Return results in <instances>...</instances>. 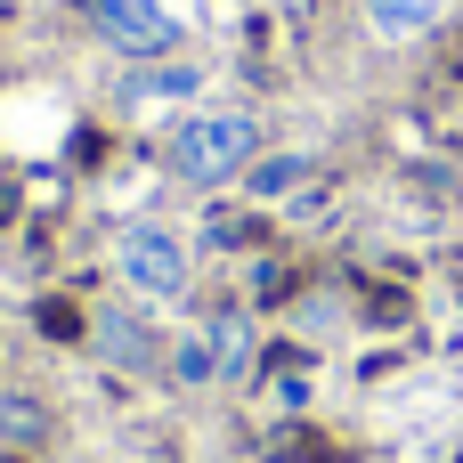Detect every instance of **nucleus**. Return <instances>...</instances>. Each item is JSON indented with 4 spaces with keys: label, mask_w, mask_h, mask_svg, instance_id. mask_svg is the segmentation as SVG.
Masks as SVG:
<instances>
[{
    "label": "nucleus",
    "mask_w": 463,
    "mask_h": 463,
    "mask_svg": "<svg viewBox=\"0 0 463 463\" xmlns=\"http://www.w3.org/2000/svg\"><path fill=\"white\" fill-rule=\"evenodd\" d=\"M252 155H260V122L236 114V106L187 114V122L171 130V171H179L187 187H220V179H236V171H252Z\"/></svg>",
    "instance_id": "f257e3e1"
},
{
    "label": "nucleus",
    "mask_w": 463,
    "mask_h": 463,
    "mask_svg": "<svg viewBox=\"0 0 463 463\" xmlns=\"http://www.w3.org/2000/svg\"><path fill=\"white\" fill-rule=\"evenodd\" d=\"M114 269H122V285L171 301V293H187V236H171V228H155V220H130V228L114 236Z\"/></svg>",
    "instance_id": "f03ea898"
},
{
    "label": "nucleus",
    "mask_w": 463,
    "mask_h": 463,
    "mask_svg": "<svg viewBox=\"0 0 463 463\" xmlns=\"http://www.w3.org/2000/svg\"><path fill=\"white\" fill-rule=\"evenodd\" d=\"M90 8V24L122 49V57H171V41H179V16L163 8V0H81Z\"/></svg>",
    "instance_id": "7ed1b4c3"
},
{
    "label": "nucleus",
    "mask_w": 463,
    "mask_h": 463,
    "mask_svg": "<svg viewBox=\"0 0 463 463\" xmlns=\"http://www.w3.org/2000/svg\"><path fill=\"white\" fill-rule=\"evenodd\" d=\"M203 350H212V374H220V383H236V374L252 366V317H244V309H212Z\"/></svg>",
    "instance_id": "20e7f679"
},
{
    "label": "nucleus",
    "mask_w": 463,
    "mask_h": 463,
    "mask_svg": "<svg viewBox=\"0 0 463 463\" xmlns=\"http://www.w3.org/2000/svg\"><path fill=\"white\" fill-rule=\"evenodd\" d=\"M90 342H98V358H114V366H155V334H146L138 317H122V309H106V317L90 326Z\"/></svg>",
    "instance_id": "39448f33"
},
{
    "label": "nucleus",
    "mask_w": 463,
    "mask_h": 463,
    "mask_svg": "<svg viewBox=\"0 0 463 463\" xmlns=\"http://www.w3.org/2000/svg\"><path fill=\"white\" fill-rule=\"evenodd\" d=\"M439 16H448V0H366V24L383 41H423Z\"/></svg>",
    "instance_id": "423d86ee"
},
{
    "label": "nucleus",
    "mask_w": 463,
    "mask_h": 463,
    "mask_svg": "<svg viewBox=\"0 0 463 463\" xmlns=\"http://www.w3.org/2000/svg\"><path fill=\"white\" fill-rule=\"evenodd\" d=\"M49 439V407L24 391H0V448H41Z\"/></svg>",
    "instance_id": "0eeeda50"
},
{
    "label": "nucleus",
    "mask_w": 463,
    "mask_h": 463,
    "mask_svg": "<svg viewBox=\"0 0 463 463\" xmlns=\"http://www.w3.org/2000/svg\"><path fill=\"white\" fill-rule=\"evenodd\" d=\"M187 90H195V65H163V73L122 81V98H130V106H146V98H187Z\"/></svg>",
    "instance_id": "6e6552de"
},
{
    "label": "nucleus",
    "mask_w": 463,
    "mask_h": 463,
    "mask_svg": "<svg viewBox=\"0 0 463 463\" xmlns=\"http://www.w3.org/2000/svg\"><path fill=\"white\" fill-rule=\"evenodd\" d=\"M309 179V155H269V163H252V195H293Z\"/></svg>",
    "instance_id": "1a4fd4ad"
},
{
    "label": "nucleus",
    "mask_w": 463,
    "mask_h": 463,
    "mask_svg": "<svg viewBox=\"0 0 463 463\" xmlns=\"http://www.w3.org/2000/svg\"><path fill=\"white\" fill-rule=\"evenodd\" d=\"M171 366H179V383H220V374H212V350H203V334H187V342L171 350Z\"/></svg>",
    "instance_id": "9d476101"
}]
</instances>
